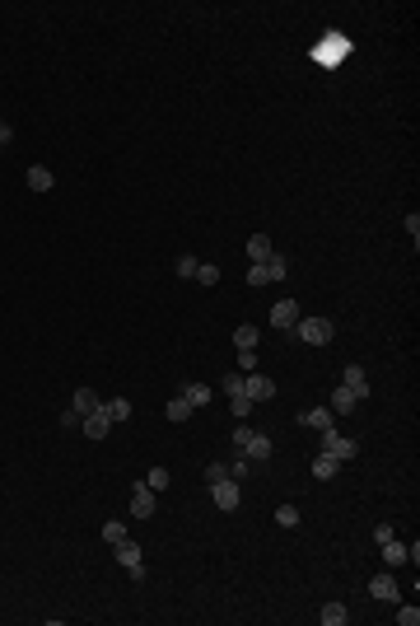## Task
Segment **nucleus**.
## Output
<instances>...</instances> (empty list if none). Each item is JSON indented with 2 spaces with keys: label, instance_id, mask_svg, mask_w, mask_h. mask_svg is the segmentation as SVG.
<instances>
[{
  "label": "nucleus",
  "instance_id": "nucleus-24",
  "mask_svg": "<svg viewBox=\"0 0 420 626\" xmlns=\"http://www.w3.org/2000/svg\"><path fill=\"white\" fill-rule=\"evenodd\" d=\"M98 537H103V542H108V547H117V542H122V537H126V524H122V519H108V524H103V533H98Z\"/></svg>",
  "mask_w": 420,
  "mask_h": 626
},
{
  "label": "nucleus",
  "instance_id": "nucleus-23",
  "mask_svg": "<svg viewBox=\"0 0 420 626\" xmlns=\"http://www.w3.org/2000/svg\"><path fill=\"white\" fill-rule=\"evenodd\" d=\"M182 397H187V402H192V407H196V411H201L205 402H210V397H215V392L205 388V383H187V388H182Z\"/></svg>",
  "mask_w": 420,
  "mask_h": 626
},
{
  "label": "nucleus",
  "instance_id": "nucleus-5",
  "mask_svg": "<svg viewBox=\"0 0 420 626\" xmlns=\"http://www.w3.org/2000/svg\"><path fill=\"white\" fill-rule=\"evenodd\" d=\"M276 379L262 374V369H252V374H243V397H252V402H271L276 397Z\"/></svg>",
  "mask_w": 420,
  "mask_h": 626
},
{
  "label": "nucleus",
  "instance_id": "nucleus-38",
  "mask_svg": "<svg viewBox=\"0 0 420 626\" xmlns=\"http://www.w3.org/2000/svg\"><path fill=\"white\" fill-rule=\"evenodd\" d=\"M10 141H15V126H5V122H0V150H5Z\"/></svg>",
  "mask_w": 420,
  "mask_h": 626
},
{
  "label": "nucleus",
  "instance_id": "nucleus-7",
  "mask_svg": "<svg viewBox=\"0 0 420 626\" xmlns=\"http://www.w3.org/2000/svg\"><path fill=\"white\" fill-rule=\"evenodd\" d=\"M369 598H378V603H402V589H397V575H373L369 579Z\"/></svg>",
  "mask_w": 420,
  "mask_h": 626
},
{
  "label": "nucleus",
  "instance_id": "nucleus-25",
  "mask_svg": "<svg viewBox=\"0 0 420 626\" xmlns=\"http://www.w3.org/2000/svg\"><path fill=\"white\" fill-rule=\"evenodd\" d=\"M252 472V458L248 454H238V449H233V458H229V477L233 482H243V477H248Z\"/></svg>",
  "mask_w": 420,
  "mask_h": 626
},
{
  "label": "nucleus",
  "instance_id": "nucleus-34",
  "mask_svg": "<svg viewBox=\"0 0 420 626\" xmlns=\"http://www.w3.org/2000/svg\"><path fill=\"white\" fill-rule=\"evenodd\" d=\"M243 392V374H224V397H238Z\"/></svg>",
  "mask_w": 420,
  "mask_h": 626
},
{
  "label": "nucleus",
  "instance_id": "nucleus-36",
  "mask_svg": "<svg viewBox=\"0 0 420 626\" xmlns=\"http://www.w3.org/2000/svg\"><path fill=\"white\" fill-rule=\"evenodd\" d=\"M406 234H411V248H416V243H420V215H416V211L406 215Z\"/></svg>",
  "mask_w": 420,
  "mask_h": 626
},
{
  "label": "nucleus",
  "instance_id": "nucleus-15",
  "mask_svg": "<svg viewBox=\"0 0 420 626\" xmlns=\"http://www.w3.org/2000/svg\"><path fill=\"white\" fill-rule=\"evenodd\" d=\"M359 402L350 397V388H332V416H350Z\"/></svg>",
  "mask_w": 420,
  "mask_h": 626
},
{
  "label": "nucleus",
  "instance_id": "nucleus-12",
  "mask_svg": "<svg viewBox=\"0 0 420 626\" xmlns=\"http://www.w3.org/2000/svg\"><path fill=\"white\" fill-rule=\"evenodd\" d=\"M29 188L33 192H52V188H56V173L47 169V164H33V169H29Z\"/></svg>",
  "mask_w": 420,
  "mask_h": 626
},
{
  "label": "nucleus",
  "instance_id": "nucleus-6",
  "mask_svg": "<svg viewBox=\"0 0 420 626\" xmlns=\"http://www.w3.org/2000/svg\"><path fill=\"white\" fill-rule=\"evenodd\" d=\"M155 510H159L155 491H150L145 482H136V486H131V519H150Z\"/></svg>",
  "mask_w": 420,
  "mask_h": 626
},
{
  "label": "nucleus",
  "instance_id": "nucleus-20",
  "mask_svg": "<svg viewBox=\"0 0 420 626\" xmlns=\"http://www.w3.org/2000/svg\"><path fill=\"white\" fill-rule=\"evenodd\" d=\"M103 411H108L112 421H131V411H136V407H131V397H108Z\"/></svg>",
  "mask_w": 420,
  "mask_h": 626
},
{
  "label": "nucleus",
  "instance_id": "nucleus-2",
  "mask_svg": "<svg viewBox=\"0 0 420 626\" xmlns=\"http://www.w3.org/2000/svg\"><path fill=\"white\" fill-rule=\"evenodd\" d=\"M322 435V454H332L336 463H350V458L359 454V444L355 439H345V435H336V425H327V430H318Z\"/></svg>",
  "mask_w": 420,
  "mask_h": 626
},
{
  "label": "nucleus",
  "instance_id": "nucleus-22",
  "mask_svg": "<svg viewBox=\"0 0 420 626\" xmlns=\"http://www.w3.org/2000/svg\"><path fill=\"white\" fill-rule=\"evenodd\" d=\"M262 266H266V285H271V281H285V271H290V262H285L280 252H271Z\"/></svg>",
  "mask_w": 420,
  "mask_h": 626
},
{
  "label": "nucleus",
  "instance_id": "nucleus-31",
  "mask_svg": "<svg viewBox=\"0 0 420 626\" xmlns=\"http://www.w3.org/2000/svg\"><path fill=\"white\" fill-rule=\"evenodd\" d=\"M420 622V608L416 603H402V608H397V626H416Z\"/></svg>",
  "mask_w": 420,
  "mask_h": 626
},
{
  "label": "nucleus",
  "instance_id": "nucleus-30",
  "mask_svg": "<svg viewBox=\"0 0 420 626\" xmlns=\"http://www.w3.org/2000/svg\"><path fill=\"white\" fill-rule=\"evenodd\" d=\"M219 281V266L215 262H201L196 266V285H215Z\"/></svg>",
  "mask_w": 420,
  "mask_h": 626
},
{
  "label": "nucleus",
  "instance_id": "nucleus-13",
  "mask_svg": "<svg viewBox=\"0 0 420 626\" xmlns=\"http://www.w3.org/2000/svg\"><path fill=\"white\" fill-rule=\"evenodd\" d=\"M318 622L322 626H345L350 612H345V603H322V608H318Z\"/></svg>",
  "mask_w": 420,
  "mask_h": 626
},
{
  "label": "nucleus",
  "instance_id": "nucleus-10",
  "mask_svg": "<svg viewBox=\"0 0 420 626\" xmlns=\"http://www.w3.org/2000/svg\"><path fill=\"white\" fill-rule=\"evenodd\" d=\"M295 323H299V304H295V299H280L276 309H271V328H276V332H290Z\"/></svg>",
  "mask_w": 420,
  "mask_h": 626
},
{
  "label": "nucleus",
  "instance_id": "nucleus-16",
  "mask_svg": "<svg viewBox=\"0 0 420 626\" xmlns=\"http://www.w3.org/2000/svg\"><path fill=\"white\" fill-rule=\"evenodd\" d=\"M271 252H276V243H271L266 234H252V238H248V257H252V262H266Z\"/></svg>",
  "mask_w": 420,
  "mask_h": 626
},
{
  "label": "nucleus",
  "instance_id": "nucleus-21",
  "mask_svg": "<svg viewBox=\"0 0 420 626\" xmlns=\"http://www.w3.org/2000/svg\"><path fill=\"white\" fill-rule=\"evenodd\" d=\"M378 547H383V561H388V565H406V542L388 537V542H378Z\"/></svg>",
  "mask_w": 420,
  "mask_h": 626
},
{
  "label": "nucleus",
  "instance_id": "nucleus-18",
  "mask_svg": "<svg viewBox=\"0 0 420 626\" xmlns=\"http://www.w3.org/2000/svg\"><path fill=\"white\" fill-rule=\"evenodd\" d=\"M336 468H341V463H336L332 454H318V458H313V477H318V482H332V477H336Z\"/></svg>",
  "mask_w": 420,
  "mask_h": 626
},
{
  "label": "nucleus",
  "instance_id": "nucleus-11",
  "mask_svg": "<svg viewBox=\"0 0 420 626\" xmlns=\"http://www.w3.org/2000/svg\"><path fill=\"white\" fill-rule=\"evenodd\" d=\"M271 449H276V444H271L266 435H257V430H252V439L243 444V449H238V454H248L252 463H266V458H271Z\"/></svg>",
  "mask_w": 420,
  "mask_h": 626
},
{
  "label": "nucleus",
  "instance_id": "nucleus-19",
  "mask_svg": "<svg viewBox=\"0 0 420 626\" xmlns=\"http://www.w3.org/2000/svg\"><path fill=\"white\" fill-rule=\"evenodd\" d=\"M233 346H238V351H257V328H252V323H238V328H233Z\"/></svg>",
  "mask_w": 420,
  "mask_h": 626
},
{
  "label": "nucleus",
  "instance_id": "nucleus-3",
  "mask_svg": "<svg viewBox=\"0 0 420 626\" xmlns=\"http://www.w3.org/2000/svg\"><path fill=\"white\" fill-rule=\"evenodd\" d=\"M117 565H122L126 575L131 579H145V556H140V542H131V537H122V542H117Z\"/></svg>",
  "mask_w": 420,
  "mask_h": 626
},
{
  "label": "nucleus",
  "instance_id": "nucleus-28",
  "mask_svg": "<svg viewBox=\"0 0 420 626\" xmlns=\"http://www.w3.org/2000/svg\"><path fill=\"white\" fill-rule=\"evenodd\" d=\"M169 482H173V472H169V468H150V482H145V486H150V491L159 496V491H164Z\"/></svg>",
  "mask_w": 420,
  "mask_h": 626
},
{
  "label": "nucleus",
  "instance_id": "nucleus-37",
  "mask_svg": "<svg viewBox=\"0 0 420 626\" xmlns=\"http://www.w3.org/2000/svg\"><path fill=\"white\" fill-rule=\"evenodd\" d=\"M248 439H252V425H238V430H233V449H243Z\"/></svg>",
  "mask_w": 420,
  "mask_h": 626
},
{
  "label": "nucleus",
  "instance_id": "nucleus-17",
  "mask_svg": "<svg viewBox=\"0 0 420 626\" xmlns=\"http://www.w3.org/2000/svg\"><path fill=\"white\" fill-rule=\"evenodd\" d=\"M332 421H336V416H332V407H313V411H304V416H299V425H313V430H327Z\"/></svg>",
  "mask_w": 420,
  "mask_h": 626
},
{
  "label": "nucleus",
  "instance_id": "nucleus-9",
  "mask_svg": "<svg viewBox=\"0 0 420 626\" xmlns=\"http://www.w3.org/2000/svg\"><path fill=\"white\" fill-rule=\"evenodd\" d=\"M79 430H84L89 439H108V430H112V416L103 411V402H98V407H93L89 416H84V421H79Z\"/></svg>",
  "mask_w": 420,
  "mask_h": 626
},
{
  "label": "nucleus",
  "instance_id": "nucleus-29",
  "mask_svg": "<svg viewBox=\"0 0 420 626\" xmlns=\"http://www.w3.org/2000/svg\"><path fill=\"white\" fill-rule=\"evenodd\" d=\"M276 524H280V528H299V510H295V505H280Z\"/></svg>",
  "mask_w": 420,
  "mask_h": 626
},
{
  "label": "nucleus",
  "instance_id": "nucleus-35",
  "mask_svg": "<svg viewBox=\"0 0 420 626\" xmlns=\"http://www.w3.org/2000/svg\"><path fill=\"white\" fill-rule=\"evenodd\" d=\"M238 369L252 374V369H257V351H238Z\"/></svg>",
  "mask_w": 420,
  "mask_h": 626
},
{
  "label": "nucleus",
  "instance_id": "nucleus-8",
  "mask_svg": "<svg viewBox=\"0 0 420 626\" xmlns=\"http://www.w3.org/2000/svg\"><path fill=\"white\" fill-rule=\"evenodd\" d=\"M341 388H350V397L355 402H364L369 397V374H364V365H345V374H341Z\"/></svg>",
  "mask_w": 420,
  "mask_h": 626
},
{
  "label": "nucleus",
  "instance_id": "nucleus-32",
  "mask_svg": "<svg viewBox=\"0 0 420 626\" xmlns=\"http://www.w3.org/2000/svg\"><path fill=\"white\" fill-rule=\"evenodd\" d=\"M196 257H192V252H182V257H178V276H187V281H196Z\"/></svg>",
  "mask_w": 420,
  "mask_h": 626
},
{
  "label": "nucleus",
  "instance_id": "nucleus-14",
  "mask_svg": "<svg viewBox=\"0 0 420 626\" xmlns=\"http://www.w3.org/2000/svg\"><path fill=\"white\" fill-rule=\"evenodd\" d=\"M93 407H98V392H93V388H75V402H70V411H75L79 421H84Z\"/></svg>",
  "mask_w": 420,
  "mask_h": 626
},
{
  "label": "nucleus",
  "instance_id": "nucleus-26",
  "mask_svg": "<svg viewBox=\"0 0 420 626\" xmlns=\"http://www.w3.org/2000/svg\"><path fill=\"white\" fill-rule=\"evenodd\" d=\"M192 411H196V407H192V402H187V397H173L169 407H164V416H169V421H187V416H192Z\"/></svg>",
  "mask_w": 420,
  "mask_h": 626
},
{
  "label": "nucleus",
  "instance_id": "nucleus-33",
  "mask_svg": "<svg viewBox=\"0 0 420 626\" xmlns=\"http://www.w3.org/2000/svg\"><path fill=\"white\" fill-rule=\"evenodd\" d=\"M224 477H229V463H210V468H205V486L224 482Z\"/></svg>",
  "mask_w": 420,
  "mask_h": 626
},
{
  "label": "nucleus",
  "instance_id": "nucleus-4",
  "mask_svg": "<svg viewBox=\"0 0 420 626\" xmlns=\"http://www.w3.org/2000/svg\"><path fill=\"white\" fill-rule=\"evenodd\" d=\"M210 501L224 510V514H233L238 505H243V482H233V477H224V482L210 486Z\"/></svg>",
  "mask_w": 420,
  "mask_h": 626
},
{
  "label": "nucleus",
  "instance_id": "nucleus-1",
  "mask_svg": "<svg viewBox=\"0 0 420 626\" xmlns=\"http://www.w3.org/2000/svg\"><path fill=\"white\" fill-rule=\"evenodd\" d=\"M332 318H318V313H313V318H299L295 328H290V337H295V342H309V346H327L332 342Z\"/></svg>",
  "mask_w": 420,
  "mask_h": 626
},
{
  "label": "nucleus",
  "instance_id": "nucleus-27",
  "mask_svg": "<svg viewBox=\"0 0 420 626\" xmlns=\"http://www.w3.org/2000/svg\"><path fill=\"white\" fill-rule=\"evenodd\" d=\"M252 407H257V402H252V397H243V392H238V397H229V411L238 416V421H248Z\"/></svg>",
  "mask_w": 420,
  "mask_h": 626
}]
</instances>
